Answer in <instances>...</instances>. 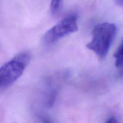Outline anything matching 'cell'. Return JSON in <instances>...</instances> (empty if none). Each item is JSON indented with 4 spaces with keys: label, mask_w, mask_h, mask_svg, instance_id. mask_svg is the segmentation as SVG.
I'll list each match as a JSON object with an SVG mask.
<instances>
[{
    "label": "cell",
    "mask_w": 123,
    "mask_h": 123,
    "mask_svg": "<svg viewBox=\"0 0 123 123\" xmlns=\"http://www.w3.org/2000/svg\"><path fill=\"white\" fill-rule=\"evenodd\" d=\"M115 3L118 4L120 6H122L123 7V0H114Z\"/></svg>",
    "instance_id": "52a82bcc"
},
{
    "label": "cell",
    "mask_w": 123,
    "mask_h": 123,
    "mask_svg": "<svg viewBox=\"0 0 123 123\" xmlns=\"http://www.w3.org/2000/svg\"><path fill=\"white\" fill-rule=\"evenodd\" d=\"M78 30V17L75 14H69L46 32L43 42L46 45H50Z\"/></svg>",
    "instance_id": "3957f363"
},
{
    "label": "cell",
    "mask_w": 123,
    "mask_h": 123,
    "mask_svg": "<svg viewBox=\"0 0 123 123\" xmlns=\"http://www.w3.org/2000/svg\"><path fill=\"white\" fill-rule=\"evenodd\" d=\"M117 32V26L113 23L102 22L96 25L92 33V40L86 48L92 50L100 59L108 55Z\"/></svg>",
    "instance_id": "6da1fadb"
},
{
    "label": "cell",
    "mask_w": 123,
    "mask_h": 123,
    "mask_svg": "<svg viewBox=\"0 0 123 123\" xmlns=\"http://www.w3.org/2000/svg\"><path fill=\"white\" fill-rule=\"evenodd\" d=\"M114 57L115 58V64L118 68H123V40L122 43L115 53Z\"/></svg>",
    "instance_id": "277c9868"
},
{
    "label": "cell",
    "mask_w": 123,
    "mask_h": 123,
    "mask_svg": "<svg viewBox=\"0 0 123 123\" xmlns=\"http://www.w3.org/2000/svg\"><path fill=\"white\" fill-rule=\"evenodd\" d=\"M64 0H51L50 10L52 14H56L60 12L63 6Z\"/></svg>",
    "instance_id": "5b68a950"
},
{
    "label": "cell",
    "mask_w": 123,
    "mask_h": 123,
    "mask_svg": "<svg viewBox=\"0 0 123 123\" xmlns=\"http://www.w3.org/2000/svg\"><path fill=\"white\" fill-rule=\"evenodd\" d=\"M31 55L29 52H22L5 63L0 68V89L7 90L24 73L30 63Z\"/></svg>",
    "instance_id": "7a4b0ae2"
},
{
    "label": "cell",
    "mask_w": 123,
    "mask_h": 123,
    "mask_svg": "<svg viewBox=\"0 0 123 123\" xmlns=\"http://www.w3.org/2000/svg\"><path fill=\"white\" fill-rule=\"evenodd\" d=\"M106 123H119L118 120L115 117H111L108 119Z\"/></svg>",
    "instance_id": "8992f818"
},
{
    "label": "cell",
    "mask_w": 123,
    "mask_h": 123,
    "mask_svg": "<svg viewBox=\"0 0 123 123\" xmlns=\"http://www.w3.org/2000/svg\"><path fill=\"white\" fill-rule=\"evenodd\" d=\"M44 123H50L49 121H44Z\"/></svg>",
    "instance_id": "ba28073f"
}]
</instances>
